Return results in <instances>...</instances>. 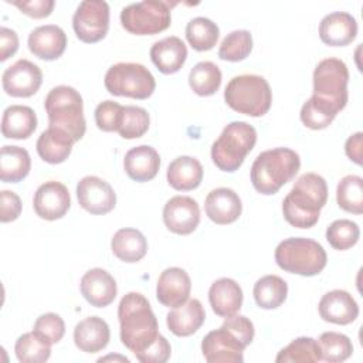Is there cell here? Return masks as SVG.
<instances>
[{
	"label": "cell",
	"instance_id": "ffe728a7",
	"mask_svg": "<svg viewBox=\"0 0 363 363\" xmlns=\"http://www.w3.org/2000/svg\"><path fill=\"white\" fill-rule=\"evenodd\" d=\"M319 315L325 322L349 325L359 316V305L354 298L343 289L326 292L319 301Z\"/></svg>",
	"mask_w": 363,
	"mask_h": 363
},
{
	"label": "cell",
	"instance_id": "816d5d0a",
	"mask_svg": "<svg viewBox=\"0 0 363 363\" xmlns=\"http://www.w3.org/2000/svg\"><path fill=\"white\" fill-rule=\"evenodd\" d=\"M362 139H363V133L356 132L354 135L349 136L345 143L346 156L359 166L362 164Z\"/></svg>",
	"mask_w": 363,
	"mask_h": 363
},
{
	"label": "cell",
	"instance_id": "3957f363",
	"mask_svg": "<svg viewBox=\"0 0 363 363\" xmlns=\"http://www.w3.org/2000/svg\"><path fill=\"white\" fill-rule=\"evenodd\" d=\"M299 167V155L289 147L264 150L255 157L251 166V183L261 194H275L295 177Z\"/></svg>",
	"mask_w": 363,
	"mask_h": 363
},
{
	"label": "cell",
	"instance_id": "277c9868",
	"mask_svg": "<svg viewBox=\"0 0 363 363\" xmlns=\"http://www.w3.org/2000/svg\"><path fill=\"white\" fill-rule=\"evenodd\" d=\"M44 108L48 116V128H57L69 135L74 142L82 139L86 130L84 102L81 94L68 85L54 86L45 96Z\"/></svg>",
	"mask_w": 363,
	"mask_h": 363
},
{
	"label": "cell",
	"instance_id": "60d3db41",
	"mask_svg": "<svg viewBox=\"0 0 363 363\" xmlns=\"http://www.w3.org/2000/svg\"><path fill=\"white\" fill-rule=\"evenodd\" d=\"M149 122V113L145 108L126 105L123 106L121 122L116 132L123 139H138L147 132Z\"/></svg>",
	"mask_w": 363,
	"mask_h": 363
},
{
	"label": "cell",
	"instance_id": "7bdbcfd3",
	"mask_svg": "<svg viewBox=\"0 0 363 363\" xmlns=\"http://www.w3.org/2000/svg\"><path fill=\"white\" fill-rule=\"evenodd\" d=\"M33 332L48 345H54L64 337L65 323L62 318L57 313H52V312L43 313L34 322Z\"/></svg>",
	"mask_w": 363,
	"mask_h": 363
},
{
	"label": "cell",
	"instance_id": "836d02e7",
	"mask_svg": "<svg viewBox=\"0 0 363 363\" xmlns=\"http://www.w3.org/2000/svg\"><path fill=\"white\" fill-rule=\"evenodd\" d=\"M189 85L200 96L214 95L221 85V71L211 61H200L189 74Z\"/></svg>",
	"mask_w": 363,
	"mask_h": 363
},
{
	"label": "cell",
	"instance_id": "484cf974",
	"mask_svg": "<svg viewBox=\"0 0 363 363\" xmlns=\"http://www.w3.org/2000/svg\"><path fill=\"white\" fill-rule=\"evenodd\" d=\"M208 301L216 315L228 318L235 315L242 305V289L231 278L214 281L208 289Z\"/></svg>",
	"mask_w": 363,
	"mask_h": 363
},
{
	"label": "cell",
	"instance_id": "e0dca14e",
	"mask_svg": "<svg viewBox=\"0 0 363 363\" xmlns=\"http://www.w3.org/2000/svg\"><path fill=\"white\" fill-rule=\"evenodd\" d=\"M190 291L191 281L184 269L170 267L159 275L156 284V298L162 305L167 308L180 306L189 299Z\"/></svg>",
	"mask_w": 363,
	"mask_h": 363
},
{
	"label": "cell",
	"instance_id": "f35d334b",
	"mask_svg": "<svg viewBox=\"0 0 363 363\" xmlns=\"http://www.w3.org/2000/svg\"><path fill=\"white\" fill-rule=\"evenodd\" d=\"M14 352L21 363H43L51 356V345L40 339L34 332H28L16 340Z\"/></svg>",
	"mask_w": 363,
	"mask_h": 363
},
{
	"label": "cell",
	"instance_id": "5b68a950",
	"mask_svg": "<svg viewBox=\"0 0 363 363\" xmlns=\"http://www.w3.org/2000/svg\"><path fill=\"white\" fill-rule=\"evenodd\" d=\"M347 65L339 58H325L313 71V95L311 96L320 108L336 116L347 104Z\"/></svg>",
	"mask_w": 363,
	"mask_h": 363
},
{
	"label": "cell",
	"instance_id": "e575fe53",
	"mask_svg": "<svg viewBox=\"0 0 363 363\" xmlns=\"http://www.w3.org/2000/svg\"><path fill=\"white\" fill-rule=\"evenodd\" d=\"M218 26L207 17H194L186 26V38L196 51L211 50L218 40Z\"/></svg>",
	"mask_w": 363,
	"mask_h": 363
},
{
	"label": "cell",
	"instance_id": "8d00e7d4",
	"mask_svg": "<svg viewBox=\"0 0 363 363\" xmlns=\"http://www.w3.org/2000/svg\"><path fill=\"white\" fill-rule=\"evenodd\" d=\"M320 360L318 342L312 337L301 336L281 349L275 357L277 363H316Z\"/></svg>",
	"mask_w": 363,
	"mask_h": 363
},
{
	"label": "cell",
	"instance_id": "7c38bea8",
	"mask_svg": "<svg viewBox=\"0 0 363 363\" xmlns=\"http://www.w3.org/2000/svg\"><path fill=\"white\" fill-rule=\"evenodd\" d=\"M1 84L7 95L14 98H28L40 89L43 84V72L38 65L23 58L4 69Z\"/></svg>",
	"mask_w": 363,
	"mask_h": 363
},
{
	"label": "cell",
	"instance_id": "6da1fadb",
	"mask_svg": "<svg viewBox=\"0 0 363 363\" xmlns=\"http://www.w3.org/2000/svg\"><path fill=\"white\" fill-rule=\"evenodd\" d=\"M121 340L133 354L142 353L159 337L157 319L149 301L139 292H128L118 305Z\"/></svg>",
	"mask_w": 363,
	"mask_h": 363
},
{
	"label": "cell",
	"instance_id": "4fadbf2b",
	"mask_svg": "<svg viewBox=\"0 0 363 363\" xmlns=\"http://www.w3.org/2000/svg\"><path fill=\"white\" fill-rule=\"evenodd\" d=\"M79 206L91 214L99 216L112 211L116 206V193L112 186L98 176H85L77 184Z\"/></svg>",
	"mask_w": 363,
	"mask_h": 363
},
{
	"label": "cell",
	"instance_id": "74e56055",
	"mask_svg": "<svg viewBox=\"0 0 363 363\" xmlns=\"http://www.w3.org/2000/svg\"><path fill=\"white\" fill-rule=\"evenodd\" d=\"M316 342L320 352V360L329 363L345 362L353 353L352 340L339 332H323Z\"/></svg>",
	"mask_w": 363,
	"mask_h": 363
},
{
	"label": "cell",
	"instance_id": "603a6c76",
	"mask_svg": "<svg viewBox=\"0 0 363 363\" xmlns=\"http://www.w3.org/2000/svg\"><path fill=\"white\" fill-rule=\"evenodd\" d=\"M160 167V156L155 147L149 145H139L129 149L123 159V169L126 174L139 183L152 180Z\"/></svg>",
	"mask_w": 363,
	"mask_h": 363
},
{
	"label": "cell",
	"instance_id": "9a60e30c",
	"mask_svg": "<svg viewBox=\"0 0 363 363\" xmlns=\"http://www.w3.org/2000/svg\"><path fill=\"white\" fill-rule=\"evenodd\" d=\"M163 223L174 234H191L200 223V207L189 196H174L163 207Z\"/></svg>",
	"mask_w": 363,
	"mask_h": 363
},
{
	"label": "cell",
	"instance_id": "7dc6e473",
	"mask_svg": "<svg viewBox=\"0 0 363 363\" xmlns=\"http://www.w3.org/2000/svg\"><path fill=\"white\" fill-rule=\"evenodd\" d=\"M170 353H172L170 343L164 336L159 335V337L147 349L136 354V359L142 363H164L169 360Z\"/></svg>",
	"mask_w": 363,
	"mask_h": 363
},
{
	"label": "cell",
	"instance_id": "83f0119b",
	"mask_svg": "<svg viewBox=\"0 0 363 363\" xmlns=\"http://www.w3.org/2000/svg\"><path fill=\"white\" fill-rule=\"evenodd\" d=\"M166 177L174 190H194L203 180V166L196 157L179 156L170 162Z\"/></svg>",
	"mask_w": 363,
	"mask_h": 363
},
{
	"label": "cell",
	"instance_id": "f6af8a7d",
	"mask_svg": "<svg viewBox=\"0 0 363 363\" xmlns=\"http://www.w3.org/2000/svg\"><path fill=\"white\" fill-rule=\"evenodd\" d=\"M301 121L302 123L313 130L325 129L328 128L336 116L326 112L323 108H320L312 98H309L301 108Z\"/></svg>",
	"mask_w": 363,
	"mask_h": 363
},
{
	"label": "cell",
	"instance_id": "52a82bcc",
	"mask_svg": "<svg viewBox=\"0 0 363 363\" xmlns=\"http://www.w3.org/2000/svg\"><path fill=\"white\" fill-rule=\"evenodd\" d=\"M275 262L281 269L289 274L313 277L326 267L328 255L318 241L303 237H291L277 245Z\"/></svg>",
	"mask_w": 363,
	"mask_h": 363
},
{
	"label": "cell",
	"instance_id": "bcb514c9",
	"mask_svg": "<svg viewBox=\"0 0 363 363\" xmlns=\"http://www.w3.org/2000/svg\"><path fill=\"white\" fill-rule=\"evenodd\" d=\"M223 328H225L244 347H247L252 339H254V325L252 322L244 316V315H233L225 318L224 323L221 325Z\"/></svg>",
	"mask_w": 363,
	"mask_h": 363
},
{
	"label": "cell",
	"instance_id": "d4e9b609",
	"mask_svg": "<svg viewBox=\"0 0 363 363\" xmlns=\"http://www.w3.org/2000/svg\"><path fill=\"white\" fill-rule=\"evenodd\" d=\"M109 339V326L99 316H88L75 325L74 342L81 352L96 353L106 347Z\"/></svg>",
	"mask_w": 363,
	"mask_h": 363
},
{
	"label": "cell",
	"instance_id": "2e32d148",
	"mask_svg": "<svg viewBox=\"0 0 363 363\" xmlns=\"http://www.w3.org/2000/svg\"><path fill=\"white\" fill-rule=\"evenodd\" d=\"M244 349L223 326L208 332L201 340V352L208 363H242Z\"/></svg>",
	"mask_w": 363,
	"mask_h": 363
},
{
	"label": "cell",
	"instance_id": "cb8c5ba5",
	"mask_svg": "<svg viewBox=\"0 0 363 363\" xmlns=\"http://www.w3.org/2000/svg\"><path fill=\"white\" fill-rule=\"evenodd\" d=\"M149 54L156 68L162 74L169 75L183 67L187 58V47L179 37L170 35L153 43Z\"/></svg>",
	"mask_w": 363,
	"mask_h": 363
},
{
	"label": "cell",
	"instance_id": "c3c4849f",
	"mask_svg": "<svg viewBox=\"0 0 363 363\" xmlns=\"http://www.w3.org/2000/svg\"><path fill=\"white\" fill-rule=\"evenodd\" d=\"M21 214V200L10 190L0 191V221L10 223L18 218Z\"/></svg>",
	"mask_w": 363,
	"mask_h": 363
},
{
	"label": "cell",
	"instance_id": "7a4b0ae2",
	"mask_svg": "<svg viewBox=\"0 0 363 363\" xmlns=\"http://www.w3.org/2000/svg\"><path fill=\"white\" fill-rule=\"evenodd\" d=\"M328 201V184L318 173H305L282 201L284 218L296 228H311Z\"/></svg>",
	"mask_w": 363,
	"mask_h": 363
},
{
	"label": "cell",
	"instance_id": "ee69618b",
	"mask_svg": "<svg viewBox=\"0 0 363 363\" xmlns=\"http://www.w3.org/2000/svg\"><path fill=\"white\" fill-rule=\"evenodd\" d=\"M123 106L115 101L106 99L95 108V123L104 132H116Z\"/></svg>",
	"mask_w": 363,
	"mask_h": 363
},
{
	"label": "cell",
	"instance_id": "d6a6232c",
	"mask_svg": "<svg viewBox=\"0 0 363 363\" xmlns=\"http://www.w3.org/2000/svg\"><path fill=\"white\" fill-rule=\"evenodd\" d=\"M252 295L259 308L275 309L285 302L288 284L278 275H265L254 284Z\"/></svg>",
	"mask_w": 363,
	"mask_h": 363
},
{
	"label": "cell",
	"instance_id": "4316f807",
	"mask_svg": "<svg viewBox=\"0 0 363 363\" xmlns=\"http://www.w3.org/2000/svg\"><path fill=\"white\" fill-rule=\"evenodd\" d=\"M206 312L199 299H187L180 306H176L166 316L169 330L176 336H190L196 333L204 323Z\"/></svg>",
	"mask_w": 363,
	"mask_h": 363
},
{
	"label": "cell",
	"instance_id": "4dcf8cb0",
	"mask_svg": "<svg viewBox=\"0 0 363 363\" xmlns=\"http://www.w3.org/2000/svg\"><path fill=\"white\" fill-rule=\"evenodd\" d=\"M111 250L118 259L132 264L146 255L147 241L136 228H121L112 237Z\"/></svg>",
	"mask_w": 363,
	"mask_h": 363
},
{
	"label": "cell",
	"instance_id": "f1b7e54d",
	"mask_svg": "<svg viewBox=\"0 0 363 363\" xmlns=\"http://www.w3.org/2000/svg\"><path fill=\"white\" fill-rule=\"evenodd\" d=\"M37 128L35 112L26 105H10L1 118V133L7 139H27Z\"/></svg>",
	"mask_w": 363,
	"mask_h": 363
},
{
	"label": "cell",
	"instance_id": "f907efd6",
	"mask_svg": "<svg viewBox=\"0 0 363 363\" xmlns=\"http://www.w3.org/2000/svg\"><path fill=\"white\" fill-rule=\"evenodd\" d=\"M17 48H18L17 33L11 28L1 27L0 28V61H6L11 55H14Z\"/></svg>",
	"mask_w": 363,
	"mask_h": 363
},
{
	"label": "cell",
	"instance_id": "ab89813d",
	"mask_svg": "<svg viewBox=\"0 0 363 363\" xmlns=\"http://www.w3.org/2000/svg\"><path fill=\"white\" fill-rule=\"evenodd\" d=\"M252 50V35L248 30H234L224 37L218 48V57L224 61L238 62L245 60Z\"/></svg>",
	"mask_w": 363,
	"mask_h": 363
},
{
	"label": "cell",
	"instance_id": "681fc988",
	"mask_svg": "<svg viewBox=\"0 0 363 363\" xmlns=\"http://www.w3.org/2000/svg\"><path fill=\"white\" fill-rule=\"evenodd\" d=\"M13 4L24 14L33 18H44L48 17L55 6L54 0H23L13 1Z\"/></svg>",
	"mask_w": 363,
	"mask_h": 363
},
{
	"label": "cell",
	"instance_id": "b9f144b4",
	"mask_svg": "<svg viewBox=\"0 0 363 363\" xmlns=\"http://www.w3.org/2000/svg\"><path fill=\"white\" fill-rule=\"evenodd\" d=\"M360 237L359 225L347 218L335 220L326 228V240L332 248L345 251L352 248Z\"/></svg>",
	"mask_w": 363,
	"mask_h": 363
},
{
	"label": "cell",
	"instance_id": "5bb4252c",
	"mask_svg": "<svg viewBox=\"0 0 363 363\" xmlns=\"http://www.w3.org/2000/svg\"><path fill=\"white\" fill-rule=\"evenodd\" d=\"M33 206L40 218L48 221L58 220L64 217L71 207L69 191L67 186L60 182H45L35 190Z\"/></svg>",
	"mask_w": 363,
	"mask_h": 363
},
{
	"label": "cell",
	"instance_id": "ba28073f",
	"mask_svg": "<svg viewBox=\"0 0 363 363\" xmlns=\"http://www.w3.org/2000/svg\"><path fill=\"white\" fill-rule=\"evenodd\" d=\"M257 130L252 125L235 121L228 123L211 146V160L223 172H235L254 149Z\"/></svg>",
	"mask_w": 363,
	"mask_h": 363
},
{
	"label": "cell",
	"instance_id": "30bf717a",
	"mask_svg": "<svg viewBox=\"0 0 363 363\" xmlns=\"http://www.w3.org/2000/svg\"><path fill=\"white\" fill-rule=\"evenodd\" d=\"M172 23L169 3L143 0L128 4L121 11V24L130 34L153 35L169 28Z\"/></svg>",
	"mask_w": 363,
	"mask_h": 363
},
{
	"label": "cell",
	"instance_id": "ac0fdd59",
	"mask_svg": "<svg viewBox=\"0 0 363 363\" xmlns=\"http://www.w3.org/2000/svg\"><path fill=\"white\" fill-rule=\"evenodd\" d=\"M28 50L40 60L54 61L60 58L67 47V34L55 24L35 27L27 40Z\"/></svg>",
	"mask_w": 363,
	"mask_h": 363
},
{
	"label": "cell",
	"instance_id": "f5cc1de1",
	"mask_svg": "<svg viewBox=\"0 0 363 363\" xmlns=\"http://www.w3.org/2000/svg\"><path fill=\"white\" fill-rule=\"evenodd\" d=\"M109 359H122L123 362H129V359H126V357H121V356H106V357H101V359H99V362H102V360H109Z\"/></svg>",
	"mask_w": 363,
	"mask_h": 363
},
{
	"label": "cell",
	"instance_id": "f546056e",
	"mask_svg": "<svg viewBox=\"0 0 363 363\" xmlns=\"http://www.w3.org/2000/svg\"><path fill=\"white\" fill-rule=\"evenodd\" d=\"M74 143V139L65 132L57 128H48L38 136L35 147L44 162L58 164L68 159Z\"/></svg>",
	"mask_w": 363,
	"mask_h": 363
},
{
	"label": "cell",
	"instance_id": "d6986e66",
	"mask_svg": "<svg viewBox=\"0 0 363 363\" xmlns=\"http://www.w3.org/2000/svg\"><path fill=\"white\" fill-rule=\"evenodd\" d=\"M79 288L86 302L95 308H105L111 305L118 292L116 281L102 268H92L86 271L81 278Z\"/></svg>",
	"mask_w": 363,
	"mask_h": 363
},
{
	"label": "cell",
	"instance_id": "8fae6325",
	"mask_svg": "<svg viewBox=\"0 0 363 363\" xmlns=\"http://www.w3.org/2000/svg\"><path fill=\"white\" fill-rule=\"evenodd\" d=\"M72 27L82 43H98L109 28V4L104 0H84L78 4Z\"/></svg>",
	"mask_w": 363,
	"mask_h": 363
},
{
	"label": "cell",
	"instance_id": "8992f818",
	"mask_svg": "<svg viewBox=\"0 0 363 363\" xmlns=\"http://www.w3.org/2000/svg\"><path fill=\"white\" fill-rule=\"evenodd\" d=\"M224 99L233 111L258 118L269 111L272 91L264 77L242 74L230 79L224 89Z\"/></svg>",
	"mask_w": 363,
	"mask_h": 363
},
{
	"label": "cell",
	"instance_id": "9c48e42d",
	"mask_svg": "<svg viewBox=\"0 0 363 363\" xmlns=\"http://www.w3.org/2000/svg\"><path fill=\"white\" fill-rule=\"evenodd\" d=\"M104 84L109 94L133 99H146L156 88L155 77L139 62H118L109 67Z\"/></svg>",
	"mask_w": 363,
	"mask_h": 363
},
{
	"label": "cell",
	"instance_id": "d590c367",
	"mask_svg": "<svg viewBox=\"0 0 363 363\" xmlns=\"http://www.w3.org/2000/svg\"><path fill=\"white\" fill-rule=\"evenodd\" d=\"M337 206L353 214L363 213V179L356 174H347L340 179L336 187Z\"/></svg>",
	"mask_w": 363,
	"mask_h": 363
},
{
	"label": "cell",
	"instance_id": "1f68e13d",
	"mask_svg": "<svg viewBox=\"0 0 363 363\" xmlns=\"http://www.w3.org/2000/svg\"><path fill=\"white\" fill-rule=\"evenodd\" d=\"M31 169L28 152L20 146L4 145L0 153V179L4 183H18Z\"/></svg>",
	"mask_w": 363,
	"mask_h": 363
},
{
	"label": "cell",
	"instance_id": "44dd1931",
	"mask_svg": "<svg viewBox=\"0 0 363 363\" xmlns=\"http://www.w3.org/2000/svg\"><path fill=\"white\" fill-rule=\"evenodd\" d=\"M207 217L220 225L234 223L242 211L240 196L228 187H217L211 190L204 201Z\"/></svg>",
	"mask_w": 363,
	"mask_h": 363
},
{
	"label": "cell",
	"instance_id": "7402d4cb",
	"mask_svg": "<svg viewBox=\"0 0 363 363\" xmlns=\"http://www.w3.org/2000/svg\"><path fill=\"white\" fill-rule=\"evenodd\" d=\"M357 35V21L346 11L326 14L319 23V37L330 47H345Z\"/></svg>",
	"mask_w": 363,
	"mask_h": 363
}]
</instances>
